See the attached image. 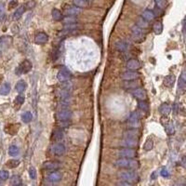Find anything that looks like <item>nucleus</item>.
I'll use <instances>...</instances> for the list:
<instances>
[{"instance_id": "obj_26", "label": "nucleus", "mask_w": 186, "mask_h": 186, "mask_svg": "<svg viewBox=\"0 0 186 186\" xmlns=\"http://www.w3.org/2000/svg\"><path fill=\"white\" fill-rule=\"evenodd\" d=\"M73 4L75 7L81 8V7H88L91 4V2L88 0H75V1H73Z\"/></svg>"}, {"instance_id": "obj_17", "label": "nucleus", "mask_w": 186, "mask_h": 186, "mask_svg": "<svg viewBox=\"0 0 186 186\" xmlns=\"http://www.w3.org/2000/svg\"><path fill=\"white\" fill-rule=\"evenodd\" d=\"M122 144L125 146V148H135L138 147L139 145V141L138 140H134V139H129V138H124Z\"/></svg>"}, {"instance_id": "obj_6", "label": "nucleus", "mask_w": 186, "mask_h": 186, "mask_svg": "<svg viewBox=\"0 0 186 186\" xmlns=\"http://www.w3.org/2000/svg\"><path fill=\"white\" fill-rule=\"evenodd\" d=\"M71 77H72V74L66 67L62 66V67L60 68L58 75H57V78L61 83L68 82V80H70Z\"/></svg>"}, {"instance_id": "obj_30", "label": "nucleus", "mask_w": 186, "mask_h": 186, "mask_svg": "<svg viewBox=\"0 0 186 186\" xmlns=\"http://www.w3.org/2000/svg\"><path fill=\"white\" fill-rule=\"evenodd\" d=\"M10 184L11 186H21L22 185V181L19 175H13L10 178Z\"/></svg>"}, {"instance_id": "obj_40", "label": "nucleus", "mask_w": 186, "mask_h": 186, "mask_svg": "<svg viewBox=\"0 0 186 186\" xmlns=\"http://www.w3.org/2000/svg\"><path fill=\"white\" fill-rule=\"evenodd\" d=\"M19 153H20V150L16 145H10L9 146V148H8V155L9 156L15 157V156H18Z\"/></svg>"}, {"instance_id": "obj_38", "label": "nucleus", "mask_w": 186, "mask_h": 186, "mask_svg": "<svg viewBox=\"0 0 186 186\" xmlns=\"http://www.w3.org/2000/svg\"><path fill=\"white\" fill-rule=\"evenodd\" d=\"M154 148V142H153V139L152 138H148L143 145V149L144 151H151L152 149Z\"/></svg>"}, {"instance_id": "obj_45", "label": "nucleus", "mask_w": 186, "mask_h": 186, "mask_svg": "<svg viewBox=\"0 0 186 186\" xmlns=\"http://www.w3.org/2000/svg\"><path fill=\"white\" fill-rule=\"evenodd\" d=\"M9 177V173L7 170H0V180L2 181H6L7 180Z\"/></svg>"}, {"instance_id": "obj_22", "label": "nucleus", "mask_w": 186, "mask_h": 186, "mask_svg": "<svg viewBox=\"0 0 186 186\" xmlns=\"http://www.w3.org/2000/svg\"><path fill=\"white\" fill-rule=\"evenodd\" d=\"M62 138H63V131H62L61 129H56L53 130L52 136H51L52 141H54V142H59V141H61Z\"/></svg>"}, {"instance_id": "obj_7", "label": "nucleus", "mask_w": 186, "mask_h": 186, "mask_svg": "<svg viewBox=\"0 0 186 186\" xmlns=\"http://www.w3.org/2000/svg\"><path fill=\"white\" fill-rule=\"evenodd\" d=\"M118 156L122 158H129L132 159L137 156V151L130 148H123L118 151Z\"/></svg>"}, {"instance_id": "obj_37", "label": "nucleus", "mask_w": 186, "mask_h": 186, "mask_svg": "<svg viewBox=\"0 0 186 186\" xmlns=\"http://www.w3.org/2000/svg\"><path fill=\"white\" fill-rule=\"evenodd\" d=\"M138 108L143 112H149V104L145 101H139Z\"/></svg>"}, {"instance_id": "obj_8", "label": "nucleus", "mask_w": 186, "mask_h": 186, "mask_svg": "<svg viewBox=\"0 0 186 186\" xmlns=\"http://www.w3.org/2000/svg\"><path fill=\"white\" fill-rule=\"evenodd\" d=\"M140 119H141V115L138 112H133L130 114L129 117L128 118V122L129 124L133 127V129H137L140 127Z\"/></svg>"}, {"instance_id": "obj_14", "label": "nucleus", "mask_w": 186, "mask_h": 186, "mask_svg": "<svg viewBox=\"0 0 186 186\" xmlns=\"http://www.w3.org/2000/svg\"><path fill=\"white\" fill-rule=\"evenodd\" d=\"M142 83L139 82V80H133V81H124L122 84V87L127 89H137L141 88Z\"/></svg>"}, {"instance_id": "obj_48", "label": "nucleus", "mask_w": 186, "mask_h": 186, "mask_svg": "<svg viewBox=\"0 0 186 186\" xmlns=\"http://www.w3.org/2000/svg\"><path fill=\"white\" fill-rule=\"evenodd\" d=\"M5 17V7L3 3H0V20H2Z\"/></svg>"}, {"instance_id": "obj_32", "label": "nucleus", "mask_w": 186, "mask_h": 186, "mask_svg": "<svg viewBox=\"0 0 186 186\" xmlns=\"http://www.w3.org/2000/svg\"><path fill=\"white\" fill-rule=\"evenodd\" d=\"M26 87H27V85H26L25 81H23V80H20V81L16 84L15 88H16L17 92H19V93H22V92L25 91Z\"/></svg>"}, {"instance_id": "obj_15", "label": "nucleus", "mask_w": 186, "mask_h": 186, "mask_svg": "<svg viewBox=\"0 0 186 186\" xmlns=\"http://www.w3.org/2000/svg\"><path fill=\"white\" fill-rule=\"evenodd\" d=\"M133 96L138 99L139 101H145L147 99V93H146V90L143 88H139L137 89H134L133 92H132Z\"/></svg>"}, {"instance_id": "obj_13", "label": "nucleus", "mask_w": 186, "mask_h": 186, "mask_svg": "<svg viewBox=\"0 0 186 186\" xmlns=\"http://www.w3.org/2000/svg\"><path fill=\"white\" fill-rule=\"evenodd\" d=\"M65 146L62 144V143H55L53 146H52V149H51V152L53 155L57 156V157H61L62 155H64L65 153Z\"/></svg>"}, {"instance_id": "obj_21", "label": "nucleus", "mask_w": 186, "mask_h": 186, "mask_svg": "<svg viewBox=\"0 0 186 186\" xmlns=\"http://www.w3.org/2000/svg\"><path fill=\"white\" fill-rule=\"evenodd\" d=\"M155 17H156V15H155L154 11L151 10V9H145V10L143 12V14H142V18H143V20H145L146 21H151V20H153L155 19Z\"/></svg>"}, {"instance_id": "obj_9", "label": "nucleus", "mask_w": 186, "mask_h": 186, "mask_svg": "<svg viewBox=\"0 0 186 186\" xmlns=\"http://www.w3.org/2000/svg\"><path fill=\"white\" fill-rule=\"evenodd\" d=\"M121 78L124 81H133L138 80L140 78V73L133 71H126L121 74Z\"/></svg>"}, {"instance_id": "obj_27", "label": "nucleus", "mask_w": 186, "mask_h": 186, "mask_svg": "<svg viewBox=\"0 0 186 186\" xmlns=\"http://www.w3.org/2000/svg\"><path fill=\"white\" fill-rule=\"evenodd\" d=\"M164 127H165V130L168 135H173L175 133V127H174L173 122L169 121L164 125Z\"/></svg>"}, {"instance_id": "obj_46", "label": "nucleus", "mask_w": 186, "mask_h": 186, "mask_svg": "<svg viewBox=\"0 0 186 186\" xmlns=\"http://www.w3.org/2000/svg\"><path fill=\"white\" fill-rule=\"evenodd\" d=\"M29 176L32 180H34L36 178V170L34 167L29 168Z\"/></svg>"}, {"instance_id": "obj_29", "label": "nucleus", "mask_w": 186, "mask_h": 186, "mask_svg": "<svg viewBox=\"0 0 186 186\" xmlns=\"http://www.w3.org/2000/svg\"><path fill=\"white\" fill-rule=\"evenodd\" d=\"M186 88V77H185V71H184L180 76L179 79V88L184 92Z\"/></svg>"}, {"instance_id": "obj_16", "label": "nucleus", "mask_w": 186, "mask_h": 186, "mask_svg": "<svg viewBox=\"0 0 186 186\" xmlns=\"http://www.w3.org/2000/svg\"><path fill=\"white\" fill-rule=\"evenodd\" d=\"M60 167H61V165L56 161H45L43 163V169H45L47 170L56 171L57 170L60 169Z\"/></svg>"}, {"instance_id": "obj_31", "label": "nucleus", "mask_w": 186, "mask_h": 186, "mask_svg": "<svg viewBox=\"0 0 186 186\" xmlns=\"http://www.w3.org/2000/svg\"><path fill=\"white\" fill-rule=\"evenodd\" d=\"M153 30L155 32V34H160L163 32V24L160 20H157L154 23L153 25Z\"/></svg>"}, {"instance_id": "obj_43", "label": "nucleus", "mask_w": 186, "mask_h": 186, "mask_svg": "<svg viewBox=\"0 0 186 186\" xmlns=\"http://www.w3.org/2000/svg\"><path fill=\"white\" fill-rule=\"evenodd\" d=\"M80 27V25H78L77 23H74V24H68V25H65L64 28H63V31L64 32H70V31H74V30H76Z\"/></svg>"}, {"instance_id": "obj_33", "label": "nucleus", "mask_w": 186, "mask_h": 186, "mask_svg": "<svg viewBox=\"0 0 186 186\" xmlns=\"http://www.w3.org/2000/svg\"><path fill=\"white\" fill-rule=\"evenodd\" d=\"M24 11H25V6L22 5V6H20V7H18L16 9V11L13 14V19L14 20H19L22 16V14L24 13Z\"/></svg>"}, {"instance_id": "obj_24", "label": "nucleus", "mask_w": 186, "mask_h": 186, "mask_svg": "<svg viewBox=\"0 0 186 186\" xmlns=\"http://www.w3.org/2000/svg\"><path fill=\"white\" fill-rule=\"evenodd\" d=\"M116 48L119 51V52H126L129 48V45L123 41V40H119L117 42H116Z\"/></svg>"}, {"instance_id": "obj_52", "label": "nucleus", "mask_w": 186, "mask_h": 186, "mask_svg": "<svg viewBox=\"0 0 186 186\" xmlns=\"http://www.w3.org/2000/svg\"><path fill=\"white\" fill-rule=\"evenodd\" d=\"M151 178H152V180H156L157 178V171L153 172V174L151 175Z\"/></svg>"}, {"instance_id": "obj_50", "label": "nucleus", "mask_w": 186, "mask_h": 186, "mask_svg": "<svg viewBox=\"0 0 186 186\" xmlns=\"http://www.w3.org/2000/svg\"><path fill=\"white\" fill-rule=\"evenodd\" d=\"M18 5V1H10L9 2V8H14Z\"/></svg>"}, {"instance_id": "obj_54", "label": "nucleus", "mask_w": 186, "mask_h": 186, "mask_svg": "<svg viewBox=\"0 0 186 186\" xmlns=\"http://www.w3.org/2000/svg\"><path fill=\"white\" fill-rule=\"evenodd\" d=\"M0 57H1V51H0Z\"/></svg>"}, {"instance_id": "obj_23", "label": "nucleus", "mask_w": 186, "mask_h": 186, "mask_svg": "<svg viewBox=\"0 0 186 186\" xmlns=\"http://www.w3.org/2000/svg\"><path fill=\"white\" fill-rule=\"evenodd\" d=\"M158 110H159V113H160L161 115H163V116H168V115H170V112H171V107H170V105L168 104L167 102H164V103H162V104L159 106Z\"/></svg>"}, {"instance_id": "obj_35", "label": "nucleus", "mask_w": 186, "mask_h": 186, "mask_svg": "<svg viewBox=\"0 0 186 186\" xmlns=\"http://www.w3.org/2000/svg\"><path fill=\"white\" fill-rule=\"evenodd\" d=\"M10 91V84L9 83H4L0 87V94L1 95H7Z\"/></svg>"}, {"instance_id": "obj_25", "label": "nucleus", "mask_w": 186, "mask_h": 186, "mask_svg": "<svg viewBox=\"0 0 186 186\" xmlns=\"http://www.w3.org/2000/svg\"><path fill=\"white\" fill-rule=\"evenodd\" d=\"M51 15H52L53 20H56V21L62 20V19L64 18L63 17V13L60 9H58V8H53L52 11H51Z\"/></svg>"}, {"instance_id": "obj_34", "label": "nucleus", "mask_w": 186, "mask_h": 186, "mask_svg": "<svg viewBox=\"0 0 186 186\" xmlns=\"http://www.w3.org/2000/svg\"><path fill=\"white\" fill-rule=\"evenodd\" d=\"M11 41H12V39L9 36H1L0 37V47L1 48H7V47L9 46Z\"/></svg>"}, {"instance_id": "obj_4", "label": "nucleus", "mask_w": 186, "mask_h": 186, "mask_svg": "<svg viewBox=\"0 0 186 186\" xmlns=\"http://www.w3.org/2000/svg\"><path fill=\"white\" fill-rule=\"evenodd\" d=\"M31 69H32V62L28 60H24L19 64L15 73H16V75H24V74L29 73L31 71Z\"/></svg>"}, {"instance_id": "obj_28", "label": "nucleus", "mask_w": 186, "mask_h": 186, "mask_svg": "<svg viewBox=\"0 0 186 186\" xmlns=\"http://www.w3.org/2000/svg\"><path fill=\"white\" fill-rule=\"evenodd\" d=\"M19 128H20V125H19V124H16V125H8V126L5 129V130H6L8 134H10V135H15V134H17V132H18V130H19Z\"/></svg>"}, {"instance_id": "obj_12", "label": "nucleus", "mask_w": 186, "mask_h": 186, "mask_svg": "<svg viewBox=\"0 0 186 186\" xmlns=\"http://www.w3.org/2000/svg\"><path fill=\"white\" fill-rule=\"evenodd\" d=\"M48 41V35L44 32H39L35 34L34 42L37 45H44Z\"/></svg>"}, {"instance_id": "obj_36", "label": "nucleus", "mask_w": 186, "mask_h": 186, "mask_svg": "<svg viewBox=\"0 0 186 186\" xmlns=\"http://www.w3.org/2000/svg\"><path fill=\"white\" fill-rule=\"evenodd\" d=\"M139 28H141L142 30H144L146 28H148V21H146L145 20H143L142 17H140L138 20H137V25Z\"/></svg>"}, {"instance_id": "obj_3", "label": "nucleus", "mask_w": 186, "mask_h": 186, "mask_svg": "<svg viewBox=\"0 0 186 186\" xmlns=\"http://www.w3.org/2000/svg\"><path fill=\"white\" fill-rule=\"evenodd\" d=\"M146 34L144 30H142L138 26H133L131 29V38L134 42L136 43H141L145 39Z\"/></svg>"}, {"instance_id": "obj_5", "label": "nucleus", "mask_w": 186, "mask_h": 186, "mask_svg": "<svg viewBox=\"0 0 186 186\" xmlns=\"http://www.w3.org/2000/svg\"><path fill=\"white\" fill-rule=\"evenodd\" d=\"M72 117V112L68 108H61L56 114V118L58 122H68Z\"/></svg>"}, {"instance_id": "obj_10", "label": "nucleus", "mask_w": 186, "mask_h": 186, "mask_svg": "<svg viewBox=\"0 0 186 186\" xmlns=\"http://www.w3.org/2000/svg\"><path fill=\"white\" fill-rule=\"evenodd\" d=\"M126 67L129 69V71H133V72H137L138 70L141 69L142 67V63L137 60V59H130L127 61L126 63Z\"/></svg>"}, {"instance_id": "obj_51", "label": "nucleus", "mask_w": 186, "mask_h": 186, "mask_svg": "<svg viewBox=\"0 0 186 186\" xmlns=\"http://www.w3.org/2000/svg\"><path fill=\"white\" fill-rule=\"evenodd\" d=\"M116 186H134L130 184H128V183H124V182H121V183H118Z\"/></svg>"}, {"instance_id": "obj_1", "label": "nucleus", "mask_w": 186, "mask_h": 186, "mask_svg": "<svg viewBox=\"0 0 186 186\" xmlns=\"http://www.w3.org/2000/svg\"><path fill=\"white\" fill-rule=\"evenodd\" d=\"M115 165L118 168L126 169L128 170H133L139 168L138 161L134 159H129V158H119L116 161Z\"/></svg>"}, {"instance_id": "obj_41", "label": "nucleus", "mask_w": 186, "mask_h": 186, "mask_svg": "<svg viewBox=\"0 0 186 186\" xmlns=\"http://www.w3.org/2000/svg\"><path fill=\"white\" fill-rule=\"evenodd\" d=\"M20 165V161L19 160H16V159H10L7 162L6 166L9 169H15L17 168L18 166Z\"/></svg>"}, {"instance_id": "obj_42", "label": "nucleus", "mask_w": 186, "mask_h": 186, "mask_svg": "<svg viewBox=\"0 0 186 186\" xmlns=\"http://www.w3.org/2000/svg\"><path fill=\"white\" fill-rule=\"evenodd\" d=\"M62 22H63L65 25H68V24L76 23L77 20H76V19H75L74 17H69V16H67V17H65V18L62 19Z\"/></svg>"}, {"instance_id": "obj_39", "label": "nucleus", "mask_w": 186, "mask_h": 186, "mask_svg": "<svg viewBox=\"0 0 186 186\" xmlns=\"http://www.w3.org/2000/svg\"><path fill=\"white\" fill-rule=\"evenodd\" d=\"M33 119V115L31 114V112H25L21 115V120L23 123H29L31 122Z\"/></svg>"}, {"instance_id": "obj_20", "label": "nucleus", "mask_w": 186, "mask_h": 186, "mask_svg": "<svg viewBox=\"0 0 186 186\" xmlns=\"http://www.w3.org/2000/svg\"><path fill=\"white\" fill-rule=\"evenodd\" d=\"M176 81V77L174 75H169L164 78V85L167 88H172L175 84Z\"/></svg>"}, {"instance_id": "obj_2", "label": "nucleus", "mask_w": 186, "mask_h": 186, "mask_svg": "<svg viewBox=\"0 0 186 186\" xmlns=\"http://www.w3.org/2000/svg\"><path fill=\"white\" fill-rule=\"evenodd\" d=\"M118 177L120 178V180L124 183H128V184H136L139 181V176L135 171L132 170H123L121 172H119Z\"/></svg>"}, {"instance_id": "obj_44", "label": "nucleus", "mask_w": 186, "mask_h": 186, "mask_svg": "<svg viewBox=\"0 0 186 186\" xmlns=\"http://www.w3.org/2000/svg\"><path fill=\"white\" fill-rule=\"evenodd\" d=\"M156 3V6H157V8H159V9H164L166 7H167V4L168 2L167 1H162V0H157L155 2Z\"/></svg>"}, {"instance_id": "obj_47", "label": "nucleus", "mask_w": 186, "mask_h": 186, "mask_svg": "<svg viewBox=\"0 0 186 186\" xmlns=\"http://www.w3.org/2000/svg\"><path fill=\"white\" fill-rule=\"evenodd\" d=\"M24 100H25L24 96H22V95H18V96L16 97V99H15V103L18 104V105H21V104L24 102Z\"/></svg>"}, {"instance_id": "obj_53", "label": "nucleus", "mask_w": 186, "mask_h": 186, "mask_svg": "<svg viewBox=\"0 0 186 186\" xmlns=\"http://www.w3.org/2000/svg\"><path fill=\"white\" fill-rule=\"evenodd\" d=\"M2 78H3V76H2V75H0V82H1V81H2Z\"/></svg>"}, {"instance_id": "obj_11", "label": "nucleus", "mask_w": 186, "mask_h": 186, "mask_svg": "<svg viewBox=\"0 0 186 186\" xmlns=\"http://www.w3.org/2000/svg\"><path fill=\"white\" fill-rule=\"evenodd\" d=\"M63 12H64V14H66V15L69 16V17H74V16H75V15L80 14L81 9L78 8V7H75V6H70V5H68V6L63 7Z\"/></svg>"}, {"instance_id": "obj_49", "label": "nucleus", "mask_w": 186, "mask_h": 186, "mask_svg": "<svg viewBox=\"0 0 186 186\" xmlns=\"http://www.w3.org/2000/svg\"><path fill=\"white\" fill-rule=\"evenodd\" d=\"M161 176L164 177V178H169L170 177V173H169V171H168L167 169H162V170H161Z\"/></svg>"}, {"instance_id": "obj_18", "label": "nucleus", "mask_w": 186, "mask_h": 186, "mask_svg": "<svg viewBox=\"0 0 186 186\" xmlns=\"http://www.w3.org/2000/svg\"><path fill=\"white\" fill-rule=\"evenodd\" d=\"M61 178H62V175L59 171H51L47 177L48 181L50 183H58L61 180Z\"/></svg>"}, {"instance_id": "obj_19", "label": "nucleus", "mask_w": 186, "mask_h": 186, "mask_svg": "<svg viewBox=\"0 0 186 186\" xmlns=\"http://www.w3.org/2000/svg\"><path fill=\"white\" fill-rule=\"evenodd\" d=\"M140 137V133L136 129H129L128 131H126L124 133V138H129V139H134V140H138Z\"/></svg>"}]
</instances>
